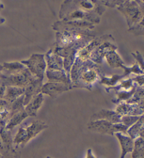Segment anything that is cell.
<instances>
[{"label":"cell","mask_w":144,"mask_h":158,"mask_svg":"<svg viewBox=\"0 0 144 158\" xmlns=\"http://www.w3.org/2000/svg\"><path fill=\"white\" fill-rule=\"evenodd\" d=\"M47 158H53V157H49V156H48V157H47Z\"/></svg>","instance_id":"5"},{"label":"cell","mask_w":144,"mask_h":158,"mask_svg":"<svg viewBox=\"0 0 144 158\" xmlns=\"http://www.w3.org/2000/svg\"><path fill=\"white\" fill-rule=\"evenodd\" d=\"M47 127V125L40 122H34L27 127H20L14 139V143L17 146L25 144Z\"/></svg>","instance_id":"1"},{"label":"cell","mask_w":144,"mask_h":158,"mask_svg":"<svg viewBox=\"0 0 144 158\" xmlns=\"http://www.w3.org/2000/svg\"><path fill=\"white\" fill-rule=\"evenodd\" d=\"M116 136L119 139L122 148V155L120 158H124L127 153L134 151V143L132 138L124 136L121 133H117Z\"/></svg>","instance_id":"3"},{"label":"cell","mask_w":144,"mask_h":158,"mask_svg":"<svg viewBox=\"0 0 144 158\" xmlns=\"http://www.w3.org/2000/svg\"><path fill=\"white\" fill-rule=\"evenodd\" d=\"M86 158H97V157H95L94 155L92 153V151L91 149H89L87 151V157Z\"/></svg>","instance_id":"4"},{"label":"cell","mask_w":144,"mask_h":158,"mask_svg":"<svg viewBox=\"0 0 144 158\" xmlns=\"http://www.w3.org/2000/svg\"><path fill=\"white\" fill-rule=\"evenodd\" d=\"M89 128L95 131L111 134H113L114 131H117L126 132L127 129V127L124 125H113L111 123L108 122L107 120L96 121V122L91 124Z\"/></svg>","instance_id":"2"}]
</instances>
